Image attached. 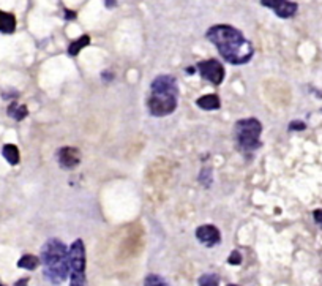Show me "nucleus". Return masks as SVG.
<instances>
[{
	"mask_svg": "<svg viewBox=\"0 0 322 286\" xmlns=\"http://www.w3.org/2000/svg\"><path fill=\"white\" fill-rule=\"evenodd\" d=\"M227 262L231 264V266H239V264L242 262V255H240V252H237V250H234V252H232L231 255H229Z\"/></svg>",
	"mask_w": 322,
	"mask_h": 286,
	"instance_id": "obj_19",
	"label": "nucleus"
},
{
	"mask_svg": "<svg viewBox=\"0 0 322 286\" xmlns=\"http://www.w3.org/2000/svg\"><path fill=\"white\" fill-rule=\"evenodd\" d=\"M196 104L199 106L201 109H205V111H213V109H218L220 108V97L215 95V94H209V95H204L201 97L196 102Z\"/></svg>",
	"mask_w": 322,
	"mask_h": 286,
	"instance_id": "obj_12",
	"label": "nucleus"
},
{
	"mask_svg": "<svg viewBox=\"0 0 322 286\" xmlns=\"http://www.w3.org/2000/svg\"><path fill=\"white\" fill-rule=\"evenodd\" d=\"M27 282H28V278H24V280H19V282H16V285H14V286H25V285H27Z\"/></svg>",
	"mask_w": 322,
	"mask_h": 286,
	"instance_id": "obj_23",
	"label": "nucleus"
},
{
	"mask_svg": "<svg viewBox=\"0 0 322 286\" xmlns=\"http://www.w3.org/2000/svg\"><path fill=\"white\" fill-rule=\"evenodd\" d=\"M227 286H237V285H227Z\"/></svg>",
	"mask_w": 322,
	"mask_h": 286,
	"instance_id": "obj_24",
	"label": "nucleus"
},
{
	"mask_svg": "<svg viewBox=\"0 0 322 286\" xmlns=\"http://www.w3.org/2000/svg\"><path fill=\"white\" fill-rule=\"evenodd\" d=\"M198 70L204 79L210 81L212 84H221L224 79V67L218 60H204L198 63Z\"/></svg>",
	"mask_w": 322,
	"mask_h": 286,
	"instance_id": "obj_6",
	"label": "nucleus"
},
{
	"mask_svg": "<svg viewBox=\"0 0 322 286\" xmlns=\"http://www.w3.org/2000/svg\"><path fill=\"white\" fill-rule=\"evenodd\" d=\"M89 43H90V37H89V35H81L79 38L74 40V41L68 46V54H70V55H77L85 46L89 45Z\"/></svg>",
	"mask_w": 322,
	"mask_h": 286,
	"instance_id": "obj_15",
	"label": "nucleus"
},
{
	"mask_svg": "<svg viewBox=\"0 0 322 286\" xmlns=\"http://www.w3.org/2000/svg\"><path fill=\"white\" fill-rule=\"evenodd\" d=\"M313 217H314V221H316L318 225L322 226V209H318L313 212Z\"/></svg>",
	"mask_w": 322,
	"mask_h": 286,
	"instance_id": "obj_20",
	"label": "nucleus"
},
{
	"mask_svg": "<svg viewBox=\"0 0 322 286\" xmlns=\"http://www.w3.org/2000/svg\"><path fill=\"white\" fill-rule=\"evenodd\" d=\"M40 258L35 255H24L21 256L19 261H18V267L21 269H25V270H35L40 266Z\"/></svg>",
	"mask_w": 322,
	"mask_h": 286,
	"instance_id": "obj_13",
	"label": "nucleus"
},
{
	"mask_svg": "<svg viewBox=\"0 0 322 286\" xmlns=\"http://www.w3.org/2000/svg\"><path fill=\"white\" fill-rule=\"evenodd\" d=\"M150 90H152L153 94H168V95L178 97L177 79L174 76H169V75H160L158 78H155L152 85H150Z\"/></svg>",
	"mask_w": 322,
	"mask_h": 286,
	"instance_id": "obj_7",
	"label": "nucleus"
},
{
	"mask_svg": "<svg viewBox=\"0 0 322 286\" xmlns=\"http://www.w3.org/2000/svg\"><path fill=\"white\" fill-rule=\"evenodd\" d=\"M2 155L3 158L8 161L10 164H18L19 163V149L14 144H5L2 149Z\"/></svg>",
	"mask_w": 322,
	"mask_h": 286,
	"instance_id": "obj_14",
	"label": "nucleus"
},
{
	"mask_svg": "<svg viewBox=\"0 0 322 286\" xmlns=\"http://www.w3.org/2000/svg\"><path fill=\"white\" fill-rule=\"evenodd\" d=\"M144 286H171L163 277L156 274H149L144 280Z\"/></svg>",
	"mask_w": 322,
	"mask_h": 286,
	"instance_id": "obj_17",
	"label": "nucleus"
},
{
	"mask_svg": "<svg viewBox=\"0 0 322 286\" xmlns=\"http://www.w3.org/2000/svg\"><path fill=\"white\" fill-rule=\"evenodd\" d=\"M261 133H262V124L254 117L242 119L235 124V141L242 150L251 152L262 146L261 142Z\"/></svg>",
	"mask_w": 322,
	"mask_h": 286,
	"instance_id": "obj_3",
	"label": "nucleus"
},
{
	"mask_svg": "<svg viewBox=\"0 0 322 286\" xmlns=\"http://www.w3.org/2000/svg\"><path fill=\"white\" fill-rule=\"evenodd\" d=\"M45 277L52 285L59 286L68 277V250L67 245L59 239H49L41 248L40 258Z\"/></svg>",
	"mask_w": 322,
	"mask_h": 286,
	"instance_id": "obj_2",
	"label": "nucleus"
},
{
	"mask_svg": "<svg viewBox=\"0 0 322 286\" xmlns=\"http://www.w3.org/2000/svg\"><path fill=\"white\" fill-rule=\"evenodd\" d=\"M14 28H16V18H14V14L0 10V32L13 33Z\"/></svg>",
	"mask_w": 322,
	"mask_h": 286,
	"instance_id": "obj_11",
	"label": "nucleus"
},
{
	"mask_svg": "<svg viewBox=\"0 0 322 286\" xmlns=\"http://www.w3.org/2000/svg\"><path fill=\"white\" fill-rule=\"evenodd\" d=\"M207 40L217 46L221 57L232 63V65H243L251 60L254 54L253 45L249 43L245 35L232 26L218 24L210 27L205 33Z\"/></svg>",
	"mask_w": 322,
	"mask_h": 286,
	"instance_id": "obj_1",
	"label": "nucleus"
},
{
	"mask_svg": "<svg viewBox=\"0 0 322 286\" xmlns=\"http://www.w3.org/2000/svg\"><path fill=\"white\" fill-rule=\"evenodd\" d=\"M289 130H305V124L303 122H292L289 125Z\"/></svg>",
	"mask_w": 322,
	"mask_h": 286,
	"instance_id": "obj_21",
	"label": "nucleus"
},
{
	"mask_svg": "<svg viewBox=\"0 0 322 286\" xmlns=\"http://www.w3.org/2000/svg\"><path fill=\"white\" fill-rule=\"evenodd\" d=\"M262 6H267L272 11H275L276 16L283 19L292 18L297 13L298 5L297 2H289V0H276V2H261Z\"/></svg>",
	"mask_w": 322,
	"mask_h": 286,
	"instance_id": "obj_8",
	"label": "nucleus"
},
{
	"mask_svg": "<svg viewBox=\"0 0 322 286\" xmlns=\"http://www.w3.org/2000/svg\"><path fill=\"white\" fill-rule=\"evenodd\" d=\"M0 286H3V285H0Z\"/></svg>",
	"mask_w": 322,
	"mask_h": 286,
	"instance_id": "obj_25",
	"label": "nucleus"
},
{
	"mask_svg": "<svg viewBox=\"0 0 322 286\" xmlns=\"http://www.w3.org/2000/svg\"><path fill=\"white\" fill-rule=\"evenodd\" d=\"M199 286H220V277L217 274H204L199 278Z\"/></svg>",
	"mask_w": 322,
	"mask_h": 286,
	"instance_id": "obj_18",
	"label": "nucleus"
},
{
	"mask_svg": "<svg viewBox=\"0 0 322 286\" xmlns=\"http://www.w3.org/2000/svg\"><path fill=\"white\" fill-rule=\"evenodd\" d=\"M27 114H28V111H27V108H25L24 104H18L16 102H13L8 106V116L13 117L14 120H18V122H19V120L25 119Z\"/></svg>",
	"mask_w": 322,
	"mask_h": 286,
	"instance_id": "obj_16",
	"label": "nucleus"
},
{
	"mask_svg": "<svg viewBox=\"0 0 322 286\" xmlns=\"http://www.w3.org/2000/svg\"><path fill=\"white\" fill-rule=\"evenodd\" d=\"M65 14H67V19H74L76 18V14L73 11H70V10H65Z\"/></svg>",
	"mask_w": 322,
	"mask_h": 286,
	"instance_id": "obj_22",
	"label": "nucleus"
},
{
	"mask_svg": "<svg viewBox=\"0 0 322 286\" xmlns=\"http://www.w3.org/2000/svg\"><path fill=\"white\" fill-rule=\"evenodd\" d=\"M198 240L204 244L205 247H215L221 242V234L217 226L213 225H202L196 230Z\"/></svg>",
	"mask_w": 322,
	"mask_h": 286,
	"instance_id": "obj_9",
	"label": "nucleus"
},
{
	"mask_svg": "<svg viewBox=\"0 0 322 286\" xmlns=\"http://www.w3.org/2000/svg\"><path fill=\"white\" fill-rule=\"evenodd\" d=\"M147 108L155 117L169 116L177 108V97L168 94H153L152 92V95L147 100Z\"/></svg>",
	"mask_w": 322,
	"mask_h": 286,
	"instance_id": "obj_5",
	"label": "nucleus"
},
{
	"mask_svg": "<svg viewBox=\"0 0 322 286\" xmlns=\"http://www.w3.org/2000/svg\"><path fill=\"white\" fill-rule=\"evenodd\" d=\"M57 160L63 169H74L81 161V152L76 147H62L57 152Z\"/></svg>",
	"mask_w": 322,
	"mask_h": 286,
	"instance_id": "obj_10",
	"label": "nucleus"
},
{
	"mask_svg": "<svg viewBox=\"0 0 322 286\" xmlns=\"http://www.w3.org/2000/svg\"><path fill=\"white\" fill-rule=\"evenodd\" d=\"M70 286H85V247L82 239H76L68 250Z\"/></svg>",
	"mask_w": 322,
	"mask_h": 286,
	"instance_id": "obj_4",
	"label": "nucleus"
}]
</instances>
